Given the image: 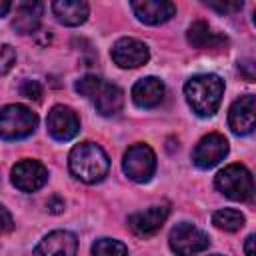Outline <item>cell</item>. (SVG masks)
Listing matches in <instances>:
<instances>
[{
	"instance_id": "obj_22",
	"label": "cell",
	"mask_w": 256,
	"mask_h": 256,
	"mask_svg": "<svg viewBox=\"0 0 256 256\" xmlns=\"http://www.w3.org/2000/svg\"><path fill=\"white\" fill-rule=\"evenodd\" d=\"M16 64V50L10 44H0V74H6Z\"/></svg>"
},
{
	"instance_id": "obj_5",
	"label": "cell",
	"mask_w": 256,
	"mask_h": 256,
	"mask_svg": "<svg viewBox=\"0 0 256 256\" xmlns=\"http://www.w3.org/2000/svg\"><path fill=\"white\" fill-rule=\"evenodd\" d=\"M38 126V116L22 106V104H8L0 110V138L4 140H20L30 136Z\"/></svg>"
},
{
	"instance_id": "obj_27",
	"label": "cell",
	"mask_w": 256,
	"mask_h": 256,
	"mask_svg": "<svg viewBox=\"0 0 256 256\" xmlns=\"http://www.w3.org/2000/svg\"><path fill=\"white\" fill-rule=\"evenodd\" d=\"M244 250H246V256H254V234H250V236L246 238Z\"/></svg>"
},
{
	"instance_id": "obj_10",
	"label": "cell",
	"mask_w": 256,
	"mask_h": 256,
	"mask_svg": "<svg viewBox=\"0 0 256 256\" xmlns=\"http://www.w3.org/2000/svg\"><path fill=\"white\" fill-rule=\"evenodd\" d=\"M226 154H228V140L222 134L212 132V134L204 136L196 144L194 154H192V160H194V164L198 168H212L220 160H224Z\"/></svg>"
},
{
	"instance_id": "obj_14",
	"label": "cell",
	"mask_w": 256,
	"mask_h": 256,
	"mask_svg": "<svg viewBox=\"0 0 256 256\" xmlns=\"http://www.w3.org/2000/svg\"><path fill=\"white\" fill-rule=\"evenodd\" d=\"M132 12L144 24H162L176 14V4L168 0H138L132 2Z\"/></svg>"
},
{
	"instance_id": "obj_29",
	"label": "cell",
	"mask_w": 256,
	"mask_h": 256,
	"mask_svg": "<svg viewBox=\"0 0 256 256\" xmlns=\"http://www.w3.org/2000/svg\"><path fill=\"white\" fill-rule=\"evenodd\" d=\"M216 256H218V254H216Z\"/></svg>"
},
{
	"instance_id": "obj_6",
	"label": "cell",
	"mask_w": 256,
	"mask_h": 256,
	"mask_svg": "<svg viewBox=\"0 0 256 256\" xmlns=\"http://www.w3.org/2000/svg\"><path fill=\"white\" fill-rule=\"evenodd\" d=\"M124 174L134 182H148L156 170V156L148 144H134L126 150L122 160Z\"/></svg>"
},
{
	"instance_id": "obj_18",
	"label": "cell",
	"mask_w": 256,
	"mask_h": 256,
	"mask_svg": "<svg viewBox=\"0 0 256 256\" xmlns=\"http://www.w3.org/2000/svg\"><path fill=\"white\" fill-rule=\"evenodd\" d=\"M44 6L40 2H20L16 6V16H14V30L20 34H32L40 26Z\"/></svg>"
},
{
	"instance_id": "obj_21",
	"label": "cell",
	"mask_w": 256,
	"mask_h": 256,
	"mask_svg": "<svg viewBox=\"0 0 256 256\" xmlns=\"http://www.w3.org/2000/svg\"><path fill=\"white\" fill-rule=\"evenodd\" d=\"M92 256H128V248L112 238H100L92 244Z\"/></svg>"
},
{
	"instance_id": "obj_25",
	"label": "cell",
	"mask_w": 256,
	"mask_h": 256,
	"mask_svg": "<svg viewBox=\"0 0 256 256\" xmlns=\"http://www.w3.org/2000/svg\"><path fill=\"white\" fill-rule=\"evenodd\" d=\"M14 228V220H12V214L4 208V206H0V234H6V232H10Z\"/></svg>"
},
{
	"instance_id": "obj_1",
	"label": "cell",
	"mask_w": 256,
	"mask_h": 256,
	"mask_svg": "<svg viewBox=\"0 0 256 256\" xmlns=\"http://www.w3.org/2000/svg\"><path fill=\"white\" fill-rule=\"evenodd\" d=\"M224 94V82L216 74H196L184 86V96L198 116H212Z\"/></svg>"
},
{
	"instance_id": "obj_17",
	"label": "cell",
	"mask_w": 256,
	"mask_h": 256,
	"mask_svg": "<svg viewBox=\"0 0 256 256\" xmlns=\"http://www.w3.org/2000/svg\"><path fill=\"white\" fill-rule=\"evenodd\" d=\"M52 12L58 22L66 26H80L88 18V4L84 0H56L52 4Z\"/></svg>"
},
{
	"instance_id": "obj_2",
	"label": "cell",
	"mask_w": 256,
	"mask_h": 256,
	"mask_svg": "<svg viewBox=\"0 0 256 256\" xmlns=\"http://www.w3.org/2000/svg\"><path fill=\"white\" fill-rule=\"evenodd\" d=\"M68 166H70V172L78 180H82L86 184H94V182H100L108 174L110 160L98 144L82 142L72 148V152L68 156Z\"/></svg>"
},
{
	"instance_id": "obj_24",
	"label": "cell",
	"mask_w": 256,
	"mask_h": 256,
	"mask_svg": "<svg viewBox=\"0 0 256 256\" xmlns=\"http://www.w3.org/2000/svg\"><path fill=\"white\" fill-rule=\"evenodd\" d=\"M208 6L220 14H228V12H234V10H240L242 8V2H224V4H218V2H208Z\"/></svg>"
},
{
	"instance_id": "obj_19",
	"label": "cell",
	"mask_w": 256,
	"mask_h": 256,
	"mask_svg": "<svg viewBox=\"0 0 256 256\" xmlns=\"http://www.w3.org/2000/svg\"><path fill=\"white\" fill-rule=\"evenodd\" d=\"M188 42L194 46V48H212L220 38L210 30V26L202 20H196L190 24L188 28Z\"/></svg>"
},
{
	"instance_id": "obj_9",
	"label": "cell",
	"mask_w": 256,
	"mask_h": 256,
	"mask_svg": "<svg viewBox=\"0 0 256 256\" xmlns=\"http://www.w3.org/2000/svg\"><path fill=\"white\" fill-rule=\"evenodd\" d=\"M110 56L120 68H138L148 62L150 52L148 46L136 38H120L114 42Z\"/></svg>"
},
{
	"instance_id": "obj_3",
	"label": "cell",
	"mask_w": 256,
	"mask_h": 256,
	"mask_svg": "<svg viewBox=\"0 0 256 256\" xmlns=\"http://www.w3.org/2000/svg\"><path fill=\"white\" fill-rule=\"evenodd\" d=\"M76 92L80 96H84L86 100H90L102 116H114L124 106L122 90L116 84L106 82V80H102L98 76H92V74L82 76L76 82Z\"/></svg>"
},
{
	"instance_id": "obj_15",
	"label": "cell",
	"mask_w": 256,
	"mask_h": 256,
	"mask_svg": "<svg viewBox=\"0 0 256 256\" xmlns=\"http://www.w3.org/2000/svg\"><path fill=\"white\" fill-rule=\"evenodd\" d=\"M168 206H150L142 212L132 214L128 218V226L138 236H152L162 228V224L168 218Z\"/></svg>"
},
{
	"instance_id": "obj_28",
	"label": "cell",
	"mask_w": 256,
	"mask_h": 256,
	"mask_svg": "<svg viewBox=\"0 0 256 256\" xmlns=\"http://www.w3.org/2000/svg\"><path fill=\"white\" fill-rule=\"evenodd\" d=\"M12 8V4L8 2V0H0V16H4V14H8V10Z\"/></svg>"
},
{
	"instance_id": "obj_7",
	"label": "cell",
	"mask_w": 256,
	"mask_h": 256,
	"mask_svg": "<svg viewBox=\"0 0 256 256\" xmlns=\"http://www.w3.org/2000/svg\"><path fill=\"white\" fill-rule=\"evenodd\" d=\"M168 242H170V248H172L174 254L192 256V254H198V252L206 250L208 244H210V238L200 228H196L188 222H180L170 230Z\"/></svg>"
},
{
	"instance_id": "obj_20",
	"label": "cell",
	"mask_w": 256,
	"mask_h": 256,
	"mask_svg": "<svg viewBox=\"0 0 256 256\" xmlns=\"http://www.w3.org/2000/svg\"><path fill=\"white\" fill-rule=\"evenodd\" d=\"M212 222L216 228H220L224 232H236L244 226V214L234 208H222V210L214 212Z\"/></svg>"
},
{
	"instance_id": "obj_12",
	"label": "cell",
	"mask_w": 256,
	"mask_h": 256,
	"mask_svg": "<svg viewBox=\"0 0 256 256\" xmlns=\"http://www.w3.org/2000/svg\"><path fill=\"white\" fill-rule=\"evenodd\" d=\"M228 124L232 128L234 134L244 136L250 134L256 126V98L252 94L240 96L238 100H234V104L230 106L228 112Z\"/></svg>"
},
{
	"instance_id": "obj_8",
	"label": "cell",
	"mask_w": 256,
	"mask_h": 256,
	"mask_svg": "<svg viewBox=\"0 0 256 256\" xmlns=\"http://www.w3.org/2000/svg\"><path fill=\"white\" fill-rule=\"evenodd\" d=\"M12 184L22 192H36L48 180V170L38 160H20L12 168Z\"/></svg>"
},
{
	"instance_id": "obj_13",
	"label": "cell",
	"mask_w": 256,
	"mask_h": 256,
	"mask_svg": "<svg viewBox=\"0 0 256 256\" xmlns=\"http://www.w3.org/2000/svg\"><path fill=\"white\" fill-rule=\"evenodd\" d=\"M78 240L68 230H54L40 240L32 256H76Z\"/></svg>"
},
{
	"instance_id": "obj_26",
	"label": "cell",
	"mask_w": 256,
	"mask_h": 256,
	"mask_svg": "<svg viewBox=\"0 0 256 256\" xmlns=\"http://www.w3.org/2000/svg\"><path fill=\"white\" fill-rule=\"evenodd\" d=\"M48 210H50V212H54V214H58V212H62V210H64V202H62L58 196H52V198L48 200Z\"/></svg>"
},
{
	"instance_id": "obj_23",
	"label": "cell",
	"mask_w": 256,
	"mask_h": 256,
	"mask_svg": "<svg viewBox=\"0 0 256 256\" xmlns=\"http://www.w3.org/2000/svg\"><path fill=\"white\" fill-rule=\"evenodd\" d=\"M20 94L28 100H40L42 98V86L36 82V80H24L22 86H20Z\"/></svg>"
},
{
	"instance_id": "obj_4",
	"label": "cell",
	"mask_w": 256,
	"mask_h": 256,
	"mask_svg": "<svg viewBox=\"0 0 256 256\" xmlns=\"http://www.w3.org/2000/svg\"><path fill=\"white\" fill-rule=\"evenodd\" d=\"M214 184L216 188L228 196L230 200H236V202H244V200H250L252 194H254V180H252V174L246 166L242 164H230L226 168H222L216 178H214Z\"/></svg>"
},
{
	"instance_id": "obj_11",
	"label": "cell",
	"mask_w": 256,
	"mask_h": 256,
	"mask_svg": "<svg viewBox=\"0 0 256 256\" xmlns=\"http://www.w3.org/2000/svg\"><path fill=\"white\" fill-rule=\"evenodd\" d=\"M48 132L52 134V138L60 140V142H66V140H72L78 130H80V120L76 116V112L68 106H54L50 112H48Z\"/></svg>"
},
{
	"instance_id": "obj_16",
	"label": "cell",
	"mask_w": 256,
	"mask_h": 256,
	"mask_svg": "<svg viewBox=\"0 0 256 256\" xmlns=\"http://www.w3.org/2000/svg\"><path fill=\"white\" fill-rule=\"evenodd\" d=\"M164 82L160 78H154V76H148V78H142L134 84L132 88V100L140 106V108H154L158 106L162 100H164Z\"/></svg>"
}]
</instances>
